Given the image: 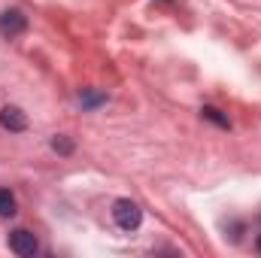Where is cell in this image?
I'll use <instances>...</instances> for the list:
<instances>
[{"label": "cell", "mask_w": 261, "mask_h": 258, "mask_svg": "<svg viewBox=\"0 0 261 258\" xmlns=\"http://www.w3.org/2000/svg\"><path fill=\"white\" fill-rule=\"evenodd\" d=\"M24 28H28V15L21 12V9H3L0 12V34L3 37H18V34H24Z\"/></svg>", "instance_id": "3"}, {"label": "cell", "mask_w": 261, "mask_h": 258, "mask_svg": "<svg viewBox=\"0 0 261 258\" xmlns=\"http://www.w3.org/2000/svg\"><path fill=\"white\" fill-rule=\"evenodd\" d=\"M200 116L206 119V122H213V125H219V128H231V122H228V116H222L216 107H203L200 110Z\"/></svg>", "instance_id": "7"}, {"label": "cell", "mask_w": 261, "mask_h": 258, "mask_svg": "<svg viewBox=\"0 0 261 258\" xmlns=\"http://www.w3.org/2000/svg\"><path fill=\"white\" fill-rule=\"evenodd\" d=\"M113 219H116V225H119L122 231H137L140 222H143V210H140V203H134L130 197H119V200L113 203Z\"/></svg>", "instance_id": "1"}, {"label": "cell", "mask_w": 261, "mask_h": 258, "mask_svg": "<svg viewBox=\"0 0 261 258\" xmlns=\"http://www.w3.org/2000/svg\"><path fill=\"white\" fill-rule=\"evenodd\" d=\"M0 128L9 131V134H21V131L28 128V116L18 107H3L0 110Z\"/></svg>", "instance_id": "4"}, {"label": "cell", "mask_w": 261, "mask_h": 258, "mask_svg": "<svg viewBox=\"0 0 261 258\" xmlns=\"http://www.w3.org/2000/svg\"><path fill=\"white\" fill-rule=\"evenodd\" d=\"M103 100H107L103 91H82V94H79V104H82L85 110H94V107H100Z\"/></svg>", "instance_id": "6"}, {"label": "cell", "mask_w": 261, "mask_h": 258, "mask_svg": "<svg viewBox=\"0 0 261 258\" xmlns=\"http://www.w3.org/2000/svg\"><path fill=\"white\" fill-rule=\"evenodd\" d=\"M9 249L21 258H31V255H37L40 243H37V237H34L28 228H15V231L9 234Z\"/></svg>", "instance_id": "2"}, {"label": "cell", "mask_w": 261, "mask_h": 258, "mask_svg": "<svg viewBox=\"0 0 261 258\" xmlns=\"http://www.w3.org/2000/svg\"><path fill=\"white\" fill-rule=\"evenodd\" d=\"M15 216V197L9 189H0V219H9Z\"/></svg>", "instance_id": "5"}, {"label": "cell", "mask_w": 261, "mask_h": 258, "mask_svg": "<svg viewBox=\"0 0 261 258\" xmlns=\"http://www.w3.org/2000/svg\"><path fill=\"white\" fill-rule=\"evenodd\" d=\"M52 149H55L58 155H70V152H73V140L64 137V134H58V137L52 140Z\"/></svg>", "instance_id": "8"}, {"label": "cell", "mask_w": 261, "mask_h": 258, "mask_svg": "<svg viewBox=\"0 0 261 258\" xmlns=\"http://www.w3.org/2000/svg\"><path fill=\"white\" fill-rule=\"evenodd\" d=\"M255 246H258V252H261V237H258V240H255Z\"/></svg>", "instance_id": "9"}]
</instances>
